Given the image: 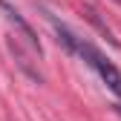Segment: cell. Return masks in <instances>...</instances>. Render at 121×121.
<instances>
[{"label": "cell", "instance_id": "1", "mask_svg": "<svg viewBox=\"0 0 121 121\" xmlns=\"http://www.w3.org/2000/svg\"><path fill=\"white\" fill-rule=\"evenodd\" d=\"M75 55H81L86 64L101 75V81L107 84L115 95H118V101H121V69L112 64V60H110V58H104V55L92 46V43H86V40H78V49H75Z\"/></svg>", "mask_w": 121, "mask_h": 121}, {"label": "cell", "instance_id": "2", "mask_svg": "<svg viewBox=\"0 0 121 121\" xmlns=\"http://www.w3.org/2000/svg\"><path fill=\"white\" fill-rule=\"evenodd\" d=\"M46 17H49V23L55 26V32H58V40L64 43V46H66L69 52H75V49H78V40H81V38H75V35H72V29H69L66 23H60V20L55 17V14H49V12H46Z\"/></svg>", "mask_w": 121, "mask_h": 121}, {"label": "cell", "instance_id": "3", "mask_svg": "<svg viewBox=\"0 0 121 121\" xmlns=\"http://www.w3.org/2000/svg\"><path fill=\"white\" fill-rule=\"evenodd\" d=\"M84 12H86V17H89V20H92V23H95V26H98V29H101V32H104V38H107V40H110V43H112V46H118V40H115V38H112V32H110V26H107V23H104V20H101V17H98V12H95V9H92V6H86V9H84Z\"/></svg>", "mask_w": 121, "mask_h": 121}, {"label": "cell", "instance_id": "4", "mask_svg": "<svg viewBox=\"0 0 121 121\" xmlns=\"http://www.w3.org/2000/svg\"><path fill=\"white\" fill-rule=\"evenodd\" d=\"M3 6H6V0H0V9H3Z\"/></svg>", "mask_w": 121, "mask_h": 121}, {"label": "cell", "instance_id": "5", "mask_svg": "<svg viewBox=\"0 0 121 121\" xmlns=\"http://www.w3.org/2000/svg\"><path fill=\"white\" fill-rule=\"evenodd\" d=\"M115 3H121V0H115Z\"/></svg>", "mask_w": 121, "mask_h": 121}]
</instances>
